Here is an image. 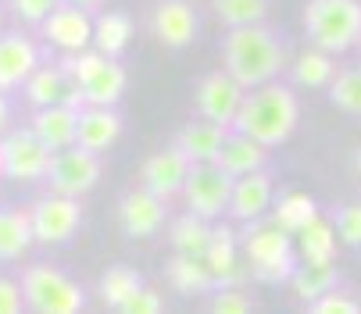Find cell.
<instances>
[{"label": "cell", "instance_id": "cell-26", "mask_svg": "<svg viewBox=\"0 0 361 314\" xmlns=\"http://www.w3.org/2000/svg\"><path fill=\"white\" fill-rule=\"evenodd\" d=\"M136 289H143V275H140L136 268H126V265L108 268L104 275H100V282H97L100 303H108L111 310H122V307L136 296Z\"/></svg>", "mask_w": 361, "mask_h": 314}, {"label": "cell", "instance_id": "cell-20", "mask_svg": "<svg viewBox=\"0 0 361 314\" xmlns=\"http://www.w3.org/2000/svg\"><path fill=\"white\" fill-rule=\"evenodd\" d=\"M122 136V115L115 108H100V103H86L79 111V136L75 143L93 150V153H104L108 146H115V139Z\"/></svg>", "mask_w": 361, "mask_h": 314}, {"label": "cell", "instance_id": "cell-38", "mask_svg": "<svg viewBox=\"0 0 361 314\" xmlns=\"http://www.w3.org/2000/svg\"><path fill=\"white\" fill-rule=\"evenodd\" d=\"M58 8H61V0H11L15 18H22L29 25H43Z\"/></svg>", "mask_w": 361, "mask_h": 314}, {"label": "cell", "instance_id": "cell-3", "mask_svg": "<svg viewBox=\"0 0 361 314\" xmlns=\"http://www.w3.org/2000/svg\"><path fill=\"white\" fill-rule=\"evenodd\" d=\"M240 246L247 253V268L257 282H290L297 272V246H293V232H286L276 218L262 222L254 218L247 222Z\"/></svg>", "mask_w": 361, "mask_h": 314}, {"label": "cell", "instance_id": "cell-4", "mask_svg": "<svg viewBox=\"0 0 361 314\" xmlns=\"http://www.w3.org/2000/svg\"><path fill=\"white\" fill-rule=\"evenodd\" d=\"M61 68L68 72L82 108L86 103L115 108L118 96L126 93V68L118 65V58H108V54H100V50H75V54H65Z\"/></svg>", "mask_w": 361, "mask_h": 314}, {"label": "cell", "instance_id": "cell-45", "mask_svg": "<svg viewBox=\"0 0 361 314\" xmlns=\"http://www.w3.org/2000/svg\"><path fill=\"white\" fill-rule=\"evenodd\" d=\"M357 50H361V36H357Z\"/></svg>", "mask_w": 361, "mask_h": 314}, {"label": "cell", "instance_id": "cell-1", "mask_svg": "<svg viewBox=\"0 0 361 314\" xmlns=\"http://www.w3.org/2000/svg\"><path fill=\"white\" fill-rule=\"evenodd\" d=\"M286 39L265 25V22H254V25H240L229 29L226 43H222V68L243 86H265L272 82L283 68H286Z\"/></svg>", "mask_w": 361, "mask_h": 314}, {"label": "cell", "instance_id": "cell-2", "mask_svg": "<svg viewBox=\"0 0 361 314\" xmlns=\"http://www.w3.org/2000/svg\"><path fill=\"white\" fill-rule=\"evenodd\" d=\"M300 122V103L297 93L283 82H265V86H254L243 96V108L236 115V132H247L254 139H262L265 146H279L293 136Z\"/></svg>", "mask_w": 361, "mask_h": 314}, {"label": "cell", "instance_id": "cell-42", "mask_svg": "<svg viewBox=\"0 0 361 314\" xmlns=\"http://www.w3.org/2000/svg\"><path fill=\"white\" fill-rule=\"evenodd\" d=\"M65 4H75V8H82V11H97L100 0H65Z\"/></svg>", "mask_w": 361, "mask_h": 314}, {"label": "cell", "instance_id": "cell-19", "mask_svg": "<svg viewBox=\"0 0 361 314\" xmlns=\"http://www.w3.org/2000/svg\"><path fill=\"white\" fill-rule=\"evenodd\" d=\"M265 161H269V146L262 139L247 136V132H236V129H229V136H226V143H222V150L215 157V165H222L233 179L262 172Z\"/></svg>", "mask_w": 361, "mask_h": 314}, {"label": "cell", "instance_id": "cell-12", "mask_svg": "<svg viewBox=\"0 0 361 314\" xmlns=\"http://www.w3.org/2000/svg\"><path fill=\"white\" fill-rule=\"evenodd\" d=\"M190 168H193V161L172 143V146H165L158 153H150L147 161L140 165V186H147L150 193H158L161 200H176L186 189Z\"/></svg>", "mask_w": 361, "mask_h": 314}, {"label": "cell", "instance_id": "cell-33", "mask_svg": "<svg viewBox=\"0 0 361 314\" xmlns=\"http://www.w3.org/2000/svg\"><path fill=\"white\" fill-rule=\"evenodd\" d=\"M212 8L226 29H240V25L265 22L272 0H212Z\"/></svg>", "mask_w": 361, "mask_h": 314}, {"label": "cell", "instance_id": "cell-25", "mask_svg": "<svg viewBox=\"0 0 361 314\" xmlns=\"http://www.w3.org/2000/svg\"><path fill=\"white\" fill-rule=\"evenodd\" d=\"M36 243L32 218L18 207H0V260H15Z\"/></svg>", "mask_w": 361, "mask_h": 314}, {"label": "cell", "instance_id": "cell-24", "mask_svg": "<svg viewBox=\"0 0 361 314\" xmlns=\"http://www.w3.org/2000/svg\"><path fill=\"white\" fill-rule=\"evenodd\" d=\"M204 260H208V268L215 272L219 286H236V279H240V243L226 225L212 229V243L204 250Z\"/></svg>", "mask_w": 361, "mask_h": 314}, {"label": "cell", "instance_id": "cell-11", "mask_svg": "<svg viewBox=\"0 0 361 314\" xmlns=\"http://www.w3.org/2000/svg\"><path fill=\"white\" fill-rule=\"evenodd\" d=\"M243 96L247 89L222 68V72H212L197 82V93H193V103H197V115L200 118H212L219 125H236V115L243 108Z\"/></svg>", "mask_w": 361, "mask_h": 314}, {"label": "cell", "instance_id": "cell-15", "mask_svg": "<svg viewBox=\"0 0 361 314\" xmlns=\"http://www.w3.org/2000/svg\"><path fill=\"white\" fill-rule=\"evenodd\" d=\"M39 29H43L47 43H54L58 50H65V54H75V50H86L93 43V11H82V8L61 0V8Z\"/></svg>", "mask_w": 361, "mask_h": 314}, {"label": "cell", "instance_id": "cell-27", "mask_svg": "<svg viewBox=\"0 0 361 314\" xmlns=\"http://www.w3.org/2000/svg\"><path fill=\"white\" fill-rule=\"evenodd\" d=\"M129 39H133V22H129V15L108 11V15H97V18H93V46L100 50V54L118 58L122 50L129 46Z\"/></svg>", "mask_w": 361, "mask_h": 314}, {"label": "cell", "instance_id": "cell-43", "mask_svg": "<svg viewBox=\"0 0 361 314\" xmlns=\"http://www.w3.org/2000/svg\"><path fill=\"white\" fill-rule=\"evenodd\" d=\"M354 175H357V182H361V146L354 150Z\"/></svg>", "mask_w": 361, "mask_h": 314}, {"label": "cell", "instance_id": "cell-10", "mask_svg": "<svg viewBox=\"0 0 361 314\" xmlns=\"http://www.w3.org/2000/svg\"><path fill=\"white\" fill-rule=\"evenodd\" d=\"M43 182H47V189L65 193V196H82V193H90V189L100 182V153H93V150H86V146H79V143L58 150Z\"/></svg>", "mask_w": 361, "mask_h": 314}, {"label": "cell", "instance_id": "cell-35", "mask_svg": "<svg viewBox=\"0 0 361 314\" xmlns=\"http://www.w3.org/2000/svg\"><path fill=\"white\" fill-rule=\"evenodd\" d=\"M215 314H250L254 310V300H250V293L247 289H240V286H219L215 293H212V303H208Z\"/></svg>", "mask_w": 361, "mask_h": 314}, {"label": "cell", "instance_id": "cell-39", "mask_svg": "<svg viewBox=\"0 0 361 314\" xmlns=\"http://www.w3.org/2000/svg\"><path fill=\"white\" fill-rule=\"evenodd\" d=\"M22 310H29L22 286L8 275H0V314H22Z\"/></svg>", "mask_w": 361, "mask_h": 314}, {"label": "cell", "instance_id": "cell-44", "mask_svg": "<svg viewBox=\"0 0 361 314\" xmlns=\"http://www.w3.org/2000/svg\"><path fill=\"white\" fill-rule=\"evenodd\" d=\"M0 179H8V172H4V153H0Z\"/></svg>", "mask_w": 361, "mask_h": 314}, {"label": "cell", "instance_id": "cell-5", "mask_svg": "<svg viewBox=\"0 0 361 314\" xmlns=\"http://www.w3.org/2000/svg\"><path fill=\"white\" fill-rule=\"evenodd\" d=\"M304 32L312 46L329 50V54H347L361 36V4L357 0H307Z\"/></svg>", "mask_w": 361, "mask_h": 314}, {"label": "cell", "instance_id": "cell-23", "mask_svg": "<svg viewBox=\"0 0 361 314\" xmlns=\"http://www.w3.org/2000/svg\"><path fill=\"white\" fill-rule=\"evenodd\" d=\"M169 282L183 296H204V293H215L219 289V279L208 268V260L197 257V253H179V250L169 260Z\"/></svg>", "mask_w": 361, "mask_h": 314}, {"label": "cell", "instance_id": "cell-22", "mask_svg": "<svg viewBox=\"0 0 361 314\" xmlns=\"http://www.w3.org/2000/svg\"><path fill=\"white\" fill-rule=\"evenodd\" d=\"M226 136H229V125H219L212 118H197V122H190L176 132V146L190 157L193 165L197 161H215Z\"/></svg>", "mask_w": 361, "mask_h": 314}, {"label": "cell", "instance_id": "cell-37", "mask_svg": "<svg viewBox=\"0 0 361 314\" xmlns=\"http://www.w3.org/2000/svg\"><path fill=\"white\" fill-rule=\"evenodd\" d=\"M336 236L347 246H361V203H343L336 211Z\"/></svg>", "mask_w": 361, "mask_h": 314}, {"label": "cell", "instance_id": "cell-13", "mask_svg": "<svg viewBox=\"0 0 361 314\" xmlns=\"http://www.w3.org/2000/svg\"><path fill=\"white\" fill-rule=\"evenodd\" d=\"M165 218H169V200H161L158 193H150L147 186H136L118 203V222H122V232L129 239L158 236L165 229Z\"/></svg>", "mask_w": 361, "mask_h": 314}, {"label": "cell", "instance_id": "cell-40", "mask_svg": "<svg viewBox=\"0 0 361 314\" xmlns=\"http://www.w3.org/2000/svg\"><path fill=\"white\" fill-rule=\"evenodd\" d=\"M158 310H161V293L150 286L136 289V296L122 307V314H158Z\"/></svg>", "mask_w": 361, "mask_h": 314}, {"label": "cell", "instance_id": "cell-30", "mask_svg": "<svg viewBox=\"0 0 361 314\" xmlns=\"http://www.w3.org/2000/svg\"><path fill=\"white\" fill-rule=\"evenodd\" d=\"M290 286H293L297 300L312 303V300H319L322 293L336 289V286H340V275H336V268H333V260H326V265H307V260H304V265L293 272Z\"/></svg>", "mask_w": 361, "mask_h": 314}, {"label": "cell", "instance_id": "cell-29", "mask_svg": "<svg viewBox=\"0 0 361 314\" xmlns=\"http://www.w3.org/2000/svg\"><path fill=\"white\" fill-rule=\"evenodd\" d=\"M212 229H215V225H212L208 218L186 211V215H179V218L172 222L169 239H172V246H176L179 253H197V257H204V250H208V243H212Z\"/></svg>", "mask_w": 361, "mask_h": 314}, {"label": "cell", "instance_id": "cell-14", "mask_svg": "<svg viewBox=\"0 0 361 314\" xmlns=\"http://www.w3.org/2000/svg\"><path fill=\"white\" fill-rule=\"evenodd\" d=\"M150 32L169 50H186L197 39V11L190 0H161L150 11Z\"/></svg>", "mask_w": 361, "mask_h": 314}, {"label": "cell", "instance_id": "cell-8", "mask_svg": "<svg viewBox=\"0 0 361 314\" xmlns=\"http://www.w3.org/2000/svg\"><path fill=\"white\" fill-rule=\"evenodd\" d=\"M0 153H4V172L11 182H39L47 179L50 161H54V150L39 139L32 125L0 136Z\"/></svg>", "mask_w": 361, "mask_h": 314}, {"label": "cell", "instance_id": "cell-31", "mask_svg": "<svg viewBox=\"0 0 361 314\" xmlns=\"http://www.w3.org/2000/svg\"><path fill=\"white\" fill-rule=\"evenodd\" d=\"M336 79V68H333V58H329V50H304V54H297L293 61V82L297 86H307V89H322Z\"/></svg>", "mask_w": 361, "mask_h": 314}, {"label": "cell", "instance_id": "cell-9", "mask_svg": "<svg viewBox=\"0 0 361 314\" xmlns=\"http://www.w3.org/2000/svg\"><path fill=\"white\" fill-rule=\"evenodd\" d=\"M29 218H32V236L39 246H58L79 232L82 203H79V196H65V193L50 189L47 196H39L29 207Z\"/></svg>", "mask_w": 361, "mask_h": 314}, {"label": "cell", "instance_id": "cell-41", "mask_svg": "<svg viewBox=\"0 0 361 314\" xmlns=\"http://www.w3.org/2000/svg\"><path fill=\"white\" fill-rule=\"evenodd\" d=\"M8 122H11V103H8L4 89H0V136L8 132Z\"/></svg>", "mask_w": 361, "mask_h": 314}, {"label": "cell", "instance_id": "cell-36", "mask_svg": "<svg viewBox=\"0 0 361 314\" xmlns=\"http://www.w3.org/2000/svg\"><path fill=\"white\" fill-rule=\"evenodd\" d=\"M307 310H312V314H361V303L336 286V289H329V293H322L319 300L307 303Z\"/></svg>", "mask_w": 361, "mask_h": 314}, {"label": "cell", "instance_id": "cell-6", "mask_svg": "<svg viewBox=\"0 0 361 314\" xmlns=\"http://www.w3.org/2000/svg\"><path fill=\"white\" fill-rule=\"evenodd\" d=\"M25 307L32 314H79L86 307V293L54 265H29L22 272Z\"/></svg>", "mask_w": 361, "mask_h": 314}, {"label": "cell", "instance_id": "cell-21", "mask_svg": "<svg viewBox=\"0 0 361 314\" xmlns=\"http://www.w3.org/2000/svg\"><path fill=\"white\" fill-rule=\"evenodd\" d=\"M25 96H29L32 108H50V103H61V100L82 108V100H79V93H75V86H72V79L61 65H39L25 82Z\"/></svg>", "mask_w": 361, "mask_h": 314}, {"label": "cell", "instance_id": "cell-18", "mask_svg": "<svg viewBox=\"0 0 361 314\" xmlns=\"http://www.w3.org/2000/svg\"><path fill=\"white\" fill-rule=\"evenodd\" d=\"M79 111L75 103L61 100V103H50V108H36L32 115V129L39 132V139L50 146V150H65V146H75V136H79Z\"/></svg>", "mask_w": 361, "mask_h": 314}, {"label": "cell", "instance_id": "cell-28", "mask_svg": "<svg viewBox=\"0 0 361 314\" xmlns=\"http://www.w3.org/2000/svg\"><path fill=\"white\" fill-rule=\"evenodd\" d=\"M297 253L307 260V265H326L336 253V229L326 218H315L312 225H304L297 232Z\"/></svg>", "mask_w": 361, "mask_h": 314}, {"label": "cell", "instance_id": "cell-7", "mask_svg": "<svg viewBox=\"0 0 361 314\" xmlns=\"http://www.w3.org/2000/svg\"><path fill=\"white\" fill-rule=\"evenodd\" d=\"M233 175L215 165V161H197L190 168V179H186V189H183V200H186V211L200 215V218H222L229 215V200H233Z\"/></svg>", "mask_w": 361, "mask_h": 314}, {"label": "cell", "instance_id": "cell-16", "mask_svg": "<svg viewBox=\"0 0 361 314\" xmlns=\"http://www.w3.org/2000/svg\"><path fill=\"white\" fill-rule=\"evenodd\" d=\"M36 68H39V46L29 36L22 32L0 36V89L4 93L22 89Z\"/></svg>", "mask_w": 361, "mask_h": 314}, {"label": "cell", "instance_id": "cell-32", "mask_svg": "<svg viewBox=\"0 0 361 314\" xmlns=\"http://www.w3.org/2000/svg\"><path fill=\"white\" fill-rule=\"evenodd\" d=\"M286 232H300L304 225H312L315 218H319V203L307 196V193H286V196H279L276 200V215H272Z\"/></svg>", "mask_w": 361, "mask_h": 314}, {"label": "cell", "instance_id": "cell-34", "mask_svg": "<svg viewBox=\"0 0 361 314\" xmlns=\"http://www.w3.org/2000/svg\"><path fill=\"white\" fill-rule=\"evenodd\" d=\"M329 100L347 115H361V68H347L329 82Z\"/></svg>", "mask_w": 361, "mask_h": 314}, {"label": "cell", "instance_id": "cell-17", "mask_svg": "<svg viewBox=\"0 0 361 314\" xmlns=\"http://www.w3.org/2000/svg\"><path fill=\"white\" fill-rule=\"evenodd\" d=\"M269 207H276V186H272V175L262 168V172H250V175H240L233 182V200H229V215L236 222H254L262 218Z\"/></svg>", "mask_w": 361, "mask_h": 314}]
</instances>
